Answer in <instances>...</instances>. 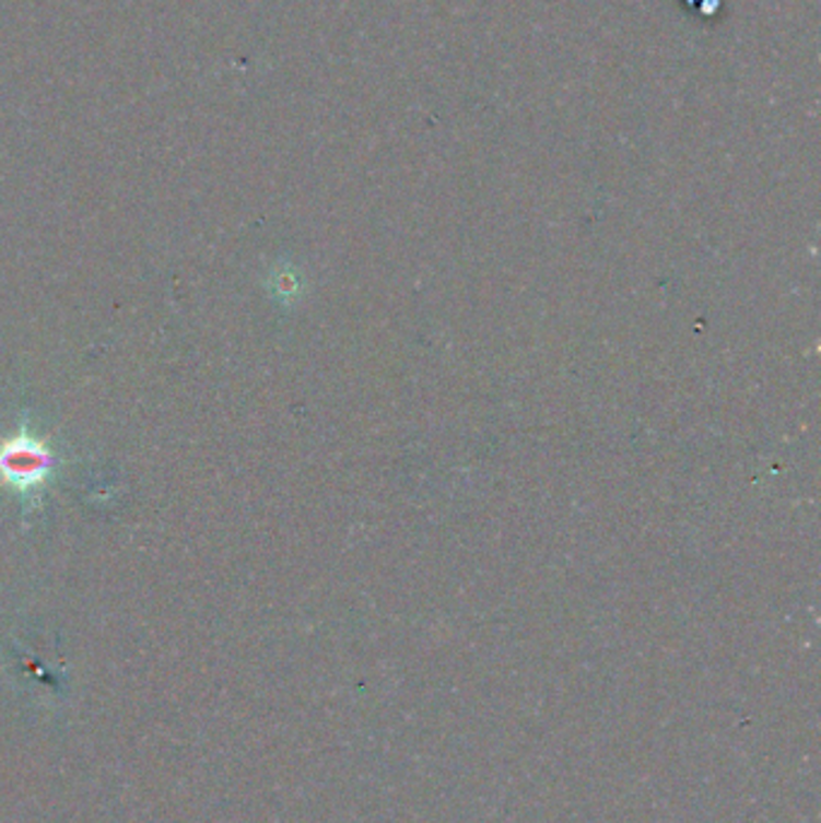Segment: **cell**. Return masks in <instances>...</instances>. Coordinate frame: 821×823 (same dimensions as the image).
Masks as SVG:
<instances>
[{
    "label": "cell",
    "instance_id": "1",
    "mask_svg": "<svg viewBox=\"0 0 821 823\" xmlns=\"http://www.w3.org/2000/svg\"><path fill=\"white\" fill-rule=\"evenodd\" d=\"M54 452L42 438L32 436L27 428L0 444V480L13 492L30 494L42 486L54 470Z\"/></svg>",
    "mask_w": 821,
    "mask_h": 823
}]
</instances>
